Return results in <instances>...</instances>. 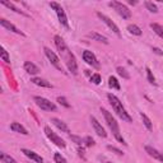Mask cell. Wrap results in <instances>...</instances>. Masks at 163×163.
I'll return each instance as SVG.
<instances>
[{"label": "cell", "mask_w": 163, "mask_h": 163, "mask_svg": "<svg viewBox=\"0 0 163 163\" xmlns=\"http://www.w3.org/2000/svg\"><path fill=\"white\" fill-rule=\"evenodd\" d=\"M54 41H55V45H56V48H57L59 54H60L61 57L64 59V61L66 63V66L69 69V72L75 75L78 73V64H77V60H75V56L68 48L66 43H65V41L61 38L60 36H55L54 37Z\"/></svg>", "instance_id": "obj_1"}, {"label": "cell", "mask_w": 163, "mask_h": 163, "mask_svg": "<svg viewBox=\"0 0 163 163\" xmlns=\"http://www.w3.org/2000/svg\"><path fill=\"white\" fill-rule=\"evenodd\" d=\"M107 98H108V101H110V103H111L112 108H113V110H115V112H116L117 115L122 118L124 121H126V122H133V118L130 117V115H129V113L126 112V110H125V108H124L122 103L120 102V100H118L115 94L108 93V94H107Z\"/></svg>", "instance_id": "obj_2"}, {"label": "cell", "mask_w": 163, "mask_h": 163, "mask_svg": "<svg viewBox=\"0 0 163 163\" xmlns=\"http://www.w3.org/2000/svg\"><path fill=\"white\" fill-rule=\"evenodd\" d=\"M101 111L103 113V116H105V120H106V122L108 125V128H110L111 131L113 133V135H115V137H116V135H118V134H120V128H118V124L115 120V117L112 116V113L108 112L106 108H101Z\"/></svg>", "instance_id": "obj_3"}, {"label": "cell", "mask_w": 163, "mask_h": 163, "mask_svg": "<svg viewBox=\"0 0 163 163\" xmlns=\"http://www.w3.org/2000/svg\"><path fill=\"white\" fill-rule=\"evenodd\" d=\"M50 7L55 10L56 14H57V18H59V22L64 26V27H69V22H68V17H66V14H65V10L63 9V7L60 4H57L55 2H51L50 3Z\"/></svg>", "instance_id": "obj_4"}, {"label": "cell", "mask_w": 163, "mask_h": 163, "mask_svg": "<svg viewBox=\"0 0 163 163\" xmlns=\"http://www.w3.org/2000/svg\"><path fill=\"white\" fill-rule=\"evenodd\" d=\"M111 8H113L116 10V12L118 13V15H121V17L124 19H129L130 17H131V12L129 10V8L126 7V5H124L122 3H118V2H111L110 4Z\"/></svg>", "instance_id": "obj_5"}, {"label": "cell", "mask_w": 163, "mask_h": 163, "mask_svg": "<svg viewBox=\"0 0 163 163\" xmlns=\"http://www.w3.org/2000/svg\"><path fill=\"white\" fill-rule=\"evenodd\" d=\"M33 101L36 102V105L38 106L41 110L43 111H55L56 110V106L54 105L51 101H48L47 98H43V97H40V96H36Z\"/></svg>", "instance_id": "obj_6"}, {"label": "cell", "mask_w": 163, "mask_h": 163, "mask_svg": "<svg viewBox=\"0 0 163 163\" xmlns=\"http://www.w3.org/2000/svg\"><path fill=\"white\" fill-rule=\"evenodd\" d=\"M45 134H46V137L51 140V143H54L57 146H60V148H65V145H66V144H65V142L60 137H57V135L54 133L48 126H45Z\"/></svg>", "instance_id": "obj_7"}, {"label": "cell", "mask_w": 163, "mask_h": 163, "mask_svg": "<svg viewBox=\"0 0 163 163\" xmlns=\"http://www.w3.org/2000/svg\"><path fill=\"white\" fill-rule=\"evenodd\" d=\"M45 54H46V56L47 59L50 60V63L55 66L57 70H60V72H63V66H61V64H60V59L57 57V55L54 51H51L48 47H45Z\"/></svg>", "instance_id": "obj_8"}, {"label": "cell", "mask_w": 163, "mask_h": 163, "mask_svg": "<svg viewBox=\"0 0 163 163\" xmlns=\"http://www.w3.org/2000/svg\"><path fill=\"white\" fill-rule=\"evenodd\" d=\"M97 17H98L102 22H103V23H105L107 27H108V28H110V29H112L113 32H115V33L117 35V36H120V29H118V27L115 24V23H113V22L111 20V18H108L107 17V15H105V14H102L101 12H98V13H97Z\"/></svg>", "instance_id": "obj_9"}, {"label": "cell", "mask_w": 163, "mask_h": 163, "mask_svg": "<svg viewBox=\"0 0 163 163\" xmlns=\"http://www.w3.org/2000/svg\"><path fill=\"white\" fill-rule=\"evenodd\" d=\"M83 60L88 64V65H92V66H94V68H98L100 66L98 61H97V57L94 56V54L92 52V51L85 50L83 52Z\"/></svg>", "instance_id": "obj_10"}, {"label": "cell", "mask_w": 163, "mask_h": 163, "mask_svg": "<svg viewBox=\"0 0 163 163\" xmlns=\"http://www.w3.org/2000/svg\"><path fill=\"white\" fill-rule=\"evenodd\" d=\"M91 122H92V126H93L94 131L97 133V135H98V137H101V138H106V137H107V133L105 131L103 126L98 122V120H97L96 117L91 116Z\"/></svg>", "instance_id": "obj_11"}, {"label": "cell", "mask_w": 163, "mask_h": 163, "mask_svg": "<svg viewBox=\"0 0 163 163\" xmlns=\"http://www.w3.org/2000/svg\"><path fill=\"white\" fill-rule=\"evenodd\" d=\"M0 24H2L4 28H7L8 31H12V32H14V33H17V35H22V36H24V33L22 32L20 29H18L17 27H15L14 24H12L9 20H7V19H4V18H2L0 19Z\"/></svg>", "instance_id": "obj_12"}, {"label": "cell", "mask_w": 163, "mask_h": 163, "mask_svg": "<svg viewBox=\"0 0 163 163\" xmlns=\"http://www.w3.org/2000/svg\"><path fill=\"white\" fill-rule=\"evenodd\" d=\"M22 153H23L26 157H28L29 159L35 161L36 163H42V162H43V158H42L41 155L37 154L36 152H32V150H29V149H22Z\"/></svg>", "instance_id": "obj_13"}, {"label": "cell", "mask_w": 163, "mask_h": 163, "mask_svg": "<svg viewBox=\"0 0 163 163\" xmlns=\"http://www.w3.org/2000/svg\"><path fill=\"white\" fill-rule=\"evenodd\" d=\"M145 152H146V153H148L150 157H153V158H155L157 161L163 162V153H161V152H158L157 149H154L153 146L146 145V146H145Z\"/></svg>", "instance_id": "obj_14"}, {"label": "cell", "mask_w": 163, "mask_h": 163, "mask_svg": "<svg viewBox=\"0 0 163 163\" xmlns=\"http://www.w3.org/2000/svg\"><path fill=\"white\" fill-rule=\"evenodd\" d=\"M24 70L28 74H31V75H36V74H38L41 70H40V68L37 66L36 64H33V63H31V61H26L24 63Z\"/></svg>", "instance_id": "obj_15"}, {"label": "cell", "mask_w": 163, "mask_h": 163, "mask_svg": "<svg viewBox=\"0 0 163 163\" xmlns=\"http://www.w3.org/2000/svg\"><path fill=\"white\" fill-rule=\"evenodd\" d=\"M51 122L55 125V126H56L59 130H61V131H64V133H70V130H69V128H68V125L65 124L64 121H61L60 118L54 117V118H51Z\"/></svg>", "instance_id": "obj_16"}, {"label": "cell", "mask_w": 163, "mask_h": 163, "mask_svg": "<svg viewBox=\"0 0 163 163\" xmlns=\"http://www.w3.org/2000/svg\"><path fill=\"white\" fill-rule=\"evenodd\" d=\"M89 37V38L92 40H94V41H98V42H102V43H105V45H107L108 43V40H107V37L105 36H102L100 33H97V32H89L88 35H87Z\"/></svg>", "instance_id": "obj_17"}, {"label": "cell", "mask_w": 163, "mask_h": 163, "mask_svg": "<svg viewBox=\"0 0 163 163\" xmlns=\"http://www.w3.org/2000/svg\"><path fill=\"white\" fill-rule=\"evenodd\" d=\"M10 129L13 130L15 133H19L22 135H28V131H27V129L23 126V125H20L19 122H13L10 125Z\"/></svg>", "instance_id": "obj_18"}, {"label": "cell", "mask_w": 163, "mask_h": 163, "mask_svg": "<svg viewBox=\"0 0 163 163\" xmlns=\"http://www.w3.org/2000/svg\"><path fill=\"white\" fill-rule=\"evenodd\" d=\"M32 83L38 85V87H45V88H52V85L50 82H47L46 79H41V78H32Z\"/></svg>", "instance_id": "obj_19"}, {"label": "cell", "mask_w": 163, "mask_h": 163, "mask_svg": "<svg viewBox=\"0 0 163 163\" xmlns=\"http://www.w3.org/2000/svg\"><path fill=\"white\" fill-rule=\"evenodd\" d=\"M0 4L2 5H4V7H7V8H9V9H12L13 12H15V13H18V14H22V15H27L23 10H20L19 8H17L15 5L13 4V3H8V2H0Z\"/></svg>", "instance_id": "obj_20"}, {"label": "cell", "mask_w": 163, "mask_h": 163, "mask_svg": "<svg viewBox=\"0 0 163 163\" xmlns=\"http://www.w3.org/2000/svg\"><path fill=\"white\" fill-rule=\"evenodd\" d=\"M140 116H142V120H143V124H144V126H145L146 129H148L149 131H152V130H153V124H152L150 118H149L148 116H146L145 113H143V112H142V115H140Z\"/></svg>", "instance_id": "obj_21"}, {"label": "cell", "mask_w": 163, "mask_h": 163, "mask_svg": "<svg viewBox=\"0 0 163 163\" xmlns=\"http://www.w3.org/2000/svg\"><path fill=\"white\" fill-rule=\"evenodd\" d=\"M128 31L131 35H135V36H140V35H142V29H140L137 24H129L128 26Z\"/></svg>", "instance_id": "obj_22"}, {"label": "cell", "mask_w": 163, "mask_h": 163, "mask_svg": "<svg viewBox=\"0 0 163 163\" xmlns=\"http://www.w3.org/2000/svg\"><path fill=\"white\" fill-rule=\"evenodd\" d=\"M150 28L153 29L155 33L161 37V38H163V27H162V26L157 24V23H152V24H150Z\"/></svg>", "instance_id": "obj_23"}, {"label": "cell", "mask_w": 163, "mask_h": 163, "mask_svg": "<svg viewBox=\"0 0 163 163\" xmlns=\"http://www.w3.org/2000/svg\"><path fill=\"white\" fill-rule=\"evenodd\" d=\"M108 85H110L111 88L120 89V83H118L117 79L115 77H110V78H108Z\"/></svg>", "instance_id": "obj_24"}, {"label": "cell", "mask_w": 163, "mask_h": 163, "mask_svg": "<svg viewBox=\"0 0 163 163\" xmlns=\"http://www.w3.org/2000/svg\"><path fill=\"white\" fill-rule=\"evenodd\" d=\"M0 159H2L4 163H17V161H15L13 157H10V155H8V154H5V153L0 154Z\"/></svg>", "instance_id": "obj_25"}, {"label": "cell", "mask_w": 163, "mask_h": 163, "mask_svg": "<svg viewBox=\"0 0 163 163\" xmlns=\"http://www.w3.org/2000/svg\"><path fill=\"white\" fill-rule=\"evenodd\" d=\"M145 7H146V9H148L149 12H152V13H158V7H157L154 3L145 2Z\"/></svg>", "instance_id": "obj_26"}, {"label": "cell", "mask_w": 163, "mask_h": 163, "mask_svg": "<svg viewBox=\"0 0 163 163\" xmlns=\"http://www.w3.org/2000/svg\"><path fill=\"white\" fill-rule=\"evenodd\" d=\"M117 73H118V75L120 77H122L124 79H130V74L126 72V69H124L122 66H117Z\"/></svg>", "instance_id": "obj_27"}, {"label": "cell", "mask_w": 163, "mask_h": 163, "mask_svg": "<svg viewBox=\"0 0 163 163\" xmlns=\"http://www.w3.org/2000/svg\"><path fill=\"white\" fill-rule=\"evenodd\" d=\"M0 57H2V60L5 61L7 64L10 63V57L8 55V51H5V48H2V54H0Z\"/></svg>", "instance_id": "obj_28"}, {"label": "cell", "mask_w": 163, "mask_h": 163, "mask_svg": "<svg viewBox=\"0 0 163 163\" xmlns=\"http://www.w3.org/2000/svg\"><path fill=\"white\" fill-rule=\"evenodd\" d=\"M54 159H55V163H68L66 159H65L60 153H55V155H54Z\"/></svg>", "instance_id": "obj_29"}, {"label": "cell", "mask_w": 163, "mask_h": 163, "mask_svg": "<svg viewBox=\"0 0 163 163\" xmlns=\"http://www.w3.org/2000/svg\"><path fill=\"white\" fill-rule=\"evenodd\" d=\"M145 70H146V75H148V80L152 84H155V78H154L153 73H152V70H150L149 68H146Z\"/></svg>", "instance_id": "obj_30"}, {"label": "cell", "mask_w": 163, "mask_h": 163, "mask_svg": "<svg viewBox=\"0 0 163 163\" xmlns=\"http://www.w3.org/2000/svg\"><path fill=\"white\" fill-rule=\"evenodd\" d=\"M91 82L93 84H100L101 83V75L100 74H93L91 77Z\"/></svg>", "instance_id": "obj_31"}, {"label": "cell", "mask_w": 163, "mask_h": 163, "mask_svg": "<svg viewBox=\"0 0 163 163\" xmlns=\"http://www.w3.org/2000/svg\"><path fill=\"white\" fill-rule=\"evenodd\" d=\"M57 102L60 103V105H63L64 107H66V108L70 107V103H68V101H66L65 97H57Z\"/></svg>", "instance_id": "obj_32"}, {"label": "cell", "mask_w": 163, "mask_h": 163, "mask_svg": "<svg viewBox=\"0 0 163 163\" xmlns=\"http://www.w3.org/2000/svg\"><path fill=\"white\" fill-rule=\"evenodd\" d=\"M107 149H108V150H111V152H113V153H116L117 155H122V154H124L120 149H117V148H115V146H112V145H108V146H107Z\"/></svg>", "instance_id": "obj_33"}, {"label": "cell", "mask_w": 163, "mask_h": 163, "mask_svg": "<svg viewBox=\"0 0 163 163\" xmlns=\"http://www.w3.org/2000/svg\"><path fill=\"white\" fill-rule=\"evenodd\" d=\"M84 143H85L87 146H93V145H94V140L92 139L91 137H87V138L84 139Z\"/></svg>", "instance_id": "obj_34"}, {"label": "cell", "mask_w": 163, "mask_h": 163, "mask_svg": "<svg viewBox=\"0 0 163 163\" xmlns=\"http://www.w3.org/2000/svg\"><path fill=\"white\" fill-rule=\"evenodd\" d=\"M70 139L74 140V142L77 143L78 145H80L82 143H84V140H82V138H79V137H75V135H70Z\"/></svg>", "instance_id": "obj_35"}, {"label": "cell", "mask_w": 163, "mask_h": 163, "mask_svg": "<svg viewBox=\"0 0 163 163\" xmlns=\"http://www.w3.org/2000/svg\"><path fill=\"white\" fill-rule=\"evenodd\" d=\"M152 50H153V52H154V54H157V55H163L162 50H161V48H158V47H153Z\"/></svg>", "instance_id": "obj_36"}, {"label": "cell", "mask_w": 163, "mask_h": 163, "mask_svg": "<svg viewBox=\"0 0 163 163\" xmlns=\"http://www.w3.org/2000/svg\"><path fill=\"white\" fill-rule=\"evenodd\" d=\"M78 152H79V154L82 157H84V149H82V148H78Z\"/></svg>", "instance_id": "obj_37"}, {"label": "cell", "mask_w": 163, "mask_h": 163, "mask_svg": "<svg viewBox=\"0 0 163 163\" xmlns=\"http://www.w3.org/2000/svg\"><path fill=\"white\" fill-rule=\"evenodd\" d=\"M129 4H130V5H135V4H137V2H133V0H129Z\"/></svg>", "instance_id": "obj_38"}, {"label": "cell", "mask_w": 163, "mask_h": 163, "mask_svg": "<svg viewBox=\"0 0 163 163\" xmlns=\"http://www.w3.org/2000/svg\"><path fill=\"white\" fill-rule=\"evenodd\" d=\"M106 163H111V162H106Z\"/></svg>", "instance_id": "obj_39"}]
</instances>
